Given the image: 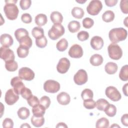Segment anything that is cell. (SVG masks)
Returning a JSON list of instances; mask_svg holds the SVG:
<instances>
[{"instance_id":"obj_6","label":"cell","mask_w":128,"mask_h":128,"mask_svg":"<svg viewBox=\"0 0 128 128\" xmlns=\"http://www.w3.org/2000/svg\"><path fill=\"white\" fill-rule=\"evenodd\" d=\"M60 83L52 80H47L44 84V90L48 93H56L60 90Z\"/></svg>"},{"instance_id":"obj_30","label":"cell","mask_w":128,"mask_h":128,"mask_svg":"<svg viewBox=\"0 0 128 128\" xmlns=\"http://www.w3.org/2000/svg\"><path fill=\"white\" fill-rule=\"evenodd\" d=\"M114 18V12L110 10L106 11L102 15V20L106 22H112Z\"/></svg>"},{"instance_id":"obj_39","label":"cell","mask_w":128,"mask_h":128,"mask_svg":"<svg viewBox=\"0 0 128 128\" xmlns=\"http://www.w3.org/2000/svg\"><path fill=\"white\" fill-rule=\"evenodd\" d=\"M83 105L86 109H94L96 107V102L92 98L84 100Z\"/></svg>"},{"instance_id":"obj_48","label":"cell","mask_w":128,"mask_h":128,"mask_svg":"<svg viewBox=\"0 0 128 128\" xmlns=\"http://www.w3.org/2000/svg\"><path fill=\"white\" fill-rule=\"evenodd\" d=\"M2 126L4 128H12L14 122L10 118H6L2 122Z\"/></svg>"},{"instance_id":"obj_3","label":"cell","mask_w":128,"mask_h":128,"mask_svg":"<svg viewBox=\"0 0 128 128\" xmlns=\"http://www.w3.org/2000/svg\"><path fill=\"white\" fill-rule=\"evenodd\" d=\"M64 28L60 24H54L48 32V36L52 40L59 38L64 34Z\"/></svg>"},{"instance_id":"obj_10","label":"cell","mask_w":128,"mask_h":128,"mask_svg":"<svg viewBox=\"0 0 128 128\" xmlns=\"http://www.w3.org/2000/svg\"><path fill=\"white\" fill-rule=\"evenodd\" d=\"M74 80L77 85H82L88 81V74L83 69L79 70L74 75Z\"/></svg>"},{"instance_id":"obj_13","label":"cell","mask_w":128,"mask_h":128,"mask_svg":"<svg viewBox=\"0 0 128 128\" xmlns=\"http://www.w3.org/2000/svg\"><path fill=\"white\" fill-rule=\"evenodd\" d=\"M68 54L72 58H78L83 56V50L80 46L74 44L70 48Z\"/></svg>"},{"instance_id":"obj_45","label":"cell","mask_w":128,"mask_h":128,"mask_svg":"<svg viewBox=\"0 0 128 128\" xmlns=\"http://www.w3.org/2000/svg\"><path fill=\"white\" fill-rule=\"evenodd\" d=\"M30 0H21L20 2V6L22 10H26L30 8L31 6Z\"/></svg>"},{"instance_id":"obj_31","label":"cell","mask_w":128,"mask_h":128,"mask_svg":"<svg viewBox=\"0 0 128 128\" xmlns=\"http://www.w3.org/2000/svg\"><path fill=\"white\" fill-rule=\"evenodd\" d=\"M28 30L24 28H20L17 29L14 32V36L16 40L18 42L23 37L29 36Z\"/></svg>"},{"instance_id":"obj_52","label":"cell","mask_w":128,"mask_h":128,"mask_svg":"<svg viewBox=\"0 0 128 128\" xmlns=\"http://www.w3.org/2000/svg\"><path fill=\"white\" fill-rule=\"evenodd\" d=\"M128 84L126 83L122 87L123 92L124 94L126 96H128Z\"/></svg>"},{"instance_id":"obj_4","label":"cell","mask_w":128,"mask_h":128,"mask_svg":"<svg viewBox=\"0 0 128 128\" xmlns=\"http://www.w3.org/2000/svg\"><path fill=\"white\" fill-rule=\"evenodd\" d=\"M108 51L110 58L114 60L120 59L122 56V50L116 44H110L108 47Z\"/></svg>"},{"instance_id":"obj_5","label":"cell","mask_w":128,"mask_h":128,"mask_svg":"<svg viewBox=\"0 0 128 128\" xmlns=\"http://www.w3.org/2000/svg\"><path fill=\"white\" fill-rule=\"evenodd\" d=\"M102 4L100 0H92L90 2L86 8L88 14L92 16H96L102 10Z\"/></svg>"},{"instance_id":"obj_18","label":"cell","mask_w":128,"mask_h":128,"mask_svg":"<svg viewBox=\"0 0 128 128\" xmlns=\"http://www.w3.org/2000/svg\"><path fill=\"white\" fill-rule=\"evenodd\" d=\"M118 69V65L114 62H108L104 66L106 72L109 74H114L117 72Z\"/></svg>"},{"instance_id":"obj_54","label":"cell","mask_w":128,"mask_h":128,"mask_svg":"<svg viewBox=\"0 0 128 128\" xmlns=\"http://www.w3.org/2000/svg\"><path fill=\"white\" fill-rule=\"evenodd\" d=\"M20 128H30V126L28 124L25 123V124H23L21 126Z\"/></svg>"},{"instance_id":"obj_50","label":"cell","mask_w":128,"mask_h":128,"mask_svg":"<svg viewBox=\"0 0 128 128\" xmlns=\"http://www.w3.org/2000/svg\"><path fill=\"white\" fill-rule=\"evenodd\" d=\"M128 114H126L122 115V116L121 118V122L122 124L126 126H128Z\"/></svg>"},{"instance_id":"obj_44","label":"cell","mask_w":128,"mask_h":128,"mask_svg":"<svg viewBox=\"0 0 128 128\" xmlns=\"http://www.w3.org/2000/svg\"><path fill=\"white\" fill-rule=\"evenodd\" d=\"M78 38L79 40L83 42L87 40L89 38V34L86 31L82 30L78 32L77 34Z\"/></svg>"},{"instance_id":"obj_1","label":"cell","mask_w":128,"mask_h":128,"mask_svg":"<svg viewBox=\"0 0 128 128\" xmlns=\"http://www.w3.org/2000/svg\"><path fill=\"white\" fill-rule=\"evenodd\" d=\"M17 0H5L6 4L4 7V10L6 16L10 20H14L18 16L19 10L16 4Z\"/></svg>"},{"instance_id":"obj_42","label":"cell","mask_w":128,"mask_h":128,"mask_svg":"<svg viewBox=\"0 0 128 128\" xmlns=\"http://www.w3.org/2000/svg\"><path fill=\"white\" fill-rule=\"evenodd\" d=\"M50 100L49 97L46 96H42L40 101V104L44 106L46 109H47L48 108L50 104Z\"/></svg>"},{"instance_id":"obj_38","label":"cell","mask_w":128,"mask_h":128,"mask_svg":"<svg viewBox=\"0 0 128 128\" xmlns=\"http://www.w3.org/2000/svg\"><path fill=\"white\" fill-rule=\"evenodd\" d=\"M94 94L92 91L88 88H86L84 90L81 94V96L83 100L92 98Z\"/></svg>"},{"instance_id":"obj_25","label":"cell","mask_w":128,"mask_h":128,"mask_svg":"<svg viewBox=\"0 0 128 128\" xmlns=\"http://www.w3.org/2000/svg\"><path fill=\"white\" fill-rule=\"evenodd\" d=\"M68 28L70 32L74 33L79 30L80 28V24L78 21L72 20L68 23Z\"/></svg>"},{"instance_id":"obj_23","label":"cell","mask_w":128,"mask_h":128,"mask_svg":"<svg viewBox=\"0 0 128 128\" xmlns=\"http://www.w3.org/2000/svg\"><path fill=\"white\" fill-rule=\"evenodd\" d=\"M31 122L32 124L35 127H40L44 122V116H36L33 115L31 118Z\"/></svg>"},{"instance_id":"obj_56","label":"cell","mask_w":128,"mask_h":128,"mask_svg":"<svg viewBox=\"0 0 128 128\" xmlns=\"http://www.w3.org/2000/svg\"><path fill=\"white\" fill-rule=\"evenodd\" d=\"M76 2H79V3H82H82H84V2H86V0H84V1H82V2H81V1H80V2H78V1H77V0H76Z\"/></svg>"},{"instance_id":"obj_17","label":"cell","mask_w":128,"mask_h":128,"mask_svg":"<svg viewBox=\"0 0 128 128\" xmlns=\"http://www.w3.org/2000/svg\"><path fill=\"white\" fill-rule=\"evenodd\" d=\"M56 100L60 104L65 106L68 104L70 102V97L68 93L63 92L58 94Z\"/></svg>"},{"instance_id":"obj_47","label":"cell","mask_w":128,"mask_h":128,"mask_svg":"<svg viewBox=\"0 0 128 128\" xmlns=\"http://www.w3.org/2000/svg\"><path fill=\"white\" fill-rule=\"evenodd\" d=\"M128 2L127 0H122L120 2V8L122 12L125 14H128Z\"/></svg>"},{"instance_id":"obj_49","label":"cell","mask_w":128,"mask_h":128,"mask_svg":"<svg viewBox=\"0 0 128 128\" xmlns=\"http://www.w3.org/2000/svg\"><path fill=\"white\" fill-rule=\"evenodd\" d=\"M21 20L25 24H30L32 21V18L30 14L28 13H24L22 15Z\"/></svg>"},{"instance_id":"obj_35","label":"cell","mask_w":128,"mask_h":128,"mask_svg":"<svg viewBox=\"0 0 128 128\" xmlns=\"http://www.w3.org/2000/svg\"><path fill=\"white\" fill-rule=\"evenodd\" d=\"M56 48L58 51L64 52L68 47V42L66 38H62L56 44Z\"/></svg>"},{"instance_id":"obj_16","label":"cell","mask_w":128,"mask_h":128,"mask_svg":"<svg viewBox=\"0 0 128 128\" xmlns=\"http://www.w3.org/2000/svg\"><path fill=\"white\" fill-rule=\"evenodd\" d=\"M0 42L2 46L9 48L12 45L14 40L10 34H4L0 36Z\"/></svg>"},{"instance_id":"obj_55","label":"cell","mask_w":128,"mask_h":128,"mask_svg":"<svg viewBox=\"0 0 128 128\" xmlns=\"http://www.w3.org/2000/svg\"><path fill=\"white\" fill-rule=\"evenodd\" d=\"M114 127H118V128H120V126L118 125V124H114L113 125H112V126H110V128H114Z\"/></svg>"},{"instance_id":"obj_28","label":"cell","mask_w":128,"mask_h":128,"mask_svg":"<svg viewBox=\"0 0 128 128\" xmlns=\"http://www.w3.org/2000/svg\"><path fill=\"white\" fill-rule=\"evenodd\" d=\"M104 111L108 116L113 117L116 114V108L114 105L109 104Z\"/></svg>"},{"instance_id":"obj_9","label":"cell","mask_w":128,"mask_h":128,"mask_svg":"<svg viewBox=\"0 0 128 128\" xmlns=\"http://www.w3.org/2000/svg\"><path fill=\"white\" fill-rule=\"evenodd\" d=\"M0 57L5 62L14 60L15 58L14 52L8 48L2 46L0 48Z\"/></svg>"},{"instance_id":"obj_21","label":"cell","mask_w":128,"mask_h":128,"mask_svg":"<svg viewBox=\"0 0 128 128\" xmlns=\"http://www.w3.org/2000/svg\"><path fill=\"white\" fill-rule=\"evenodd\" d=\"M46 110V109L44 106L40 104H38L32 107V112L33 115L36 116H42L45 114Z\"/></svg>"},{"instance_id":"obj_37","label":"cell","mask_w":128,"mask_h":128,"mask_svg":"<svg viewBox=\"0 0 128 128\" xmlns=\"http://www.w3.org/2000/svg\"><path fill=\"white\" fill-rule=\"evenodd\" d=\"M5 68L9 72H14L18 68L17 62L14 60H11L5 62Z\"/></svg>"},{"instance_id":"obj_26","label":"cell","mask_w":128,"mask_h":128,"mask_svg":"<svg viewBox=\"0 0 128 128\" xmlns=\"http://www.w3.org/2000/svg\"><path fill=\"white\" fill-rule=\"evenodd\" d=\"M32 34L36 39L40 38L44 36V30L40 26L34 28L32 30Z\"/></svg>"},{"instance_id":"obj_22","label":"cell","mask_w":128,"mask_h":128,"mask_svg":"<svg viewBox=\"0 0 128 128\" xmlns=\"http://www.w3.org/2000/svg\"><path fill=\"white\" fill-rule=\"evenodd\" d=\"M34 21L35 23L38 26L40 27L45 25L48 22L47 16L45 14H38L36 16Z\"/></svg>"},{"instance_id":"obj_19","label":"cell","mask_w":128,"mask_h":128,"mask_svg":"<svg viewBox=\"0 0 128 128\" xmlns=\"http://www.w3.org/2000/svg\"><path fill=\"white\" fill-rule=\"evenodd\" d=\"M50 18L52 22L54 24H60L62 22L63 16L61 13L58 11L52 12L50 16Z\"/></svg>"},{"instance_id":"obj_12","label":"cell","mask_w":128,"mask_h":128,"mask_svg":"<svg viewBox=\"0 0 128 128\" xmlns=\"http://www.w3.org/2000/svg\"><path fill=\"white\" fill-rule=\"evenodd\" d=\"M70 65V62L67 58H61L56 66L57 71L60 74H65L68 70Z\"/></svg>"},{"instance_id":"obj_20","label":"cell","mask_w":128,"mask_h":128,"mask_svg":"<svg viewBox=\"0 0 128 128\" xmlns=\"http://www.w3.org/2000/svg\"><path fill=\"white\" fill-rule=\"evenodd\" d=\"M90 62L94 66H99L103 62V58L99 54H94L90 58Z\"/></svg>"},{"instance_id":"obj_7","label":"cell","mask_w":128,"mask_h":128,"mask_svg":"<svg viewBox=\"0 0 128 128\" xmlns=\"http://www.w3.org/2000/svg\"><path fill=\"white\" fill-rule=\"evenodd\" d=\"M106 96L114 102H118L122 98V96L116 88L113 86L107 87L105 90Z\"/></svg>"},{"instance_id":"obj_46","label":"cell","mask_w":128,"mask_h":128,"mask_svg":"<svg viewBox=\"0 0 128 128\" xmlns=\"http://www.w3.org/2000/svg\"><path fill=\"white\" fill-rule=\"evenodd\" d=\"M20 94L24 98V99L27 100L28 98H29L31 96H32V92L30 89L24 87L21 91Z\"/></svg>"},{"instance_id":"obj_53","label":"cell","mask_w":128,"mask_h":128,"mask_svg":"<svg viewBox=\"0 0 128 128\" xmlns=\"http://www.w3.org/2000/svg\"><path fill=\"white\" fill-rule=\"evenodd\" d=\"M56 128H67L68 126L64 122H59L56 126Z\"/></svg>"},{"instance_id":"obj_51","label":"cell","mask_w":128,"mask_h":128,"mask_svg":"<svg viewBox=\"0 0 128 128\" xmlns=\"http://www.w3.org/2000/svg\"><path fill=\"white\" fill-rule=\"evenodd\" d=\"M106 4L110 7L114 6L118 2V0H105Z\"/></svg>"},{"instance_id":"obj_8","label":"cell","mask_w":128,"mask_h":128,"mask_svg":"<svg viewBox=\"0 0 128 128\" xmlns=\"http://www.w3.org/2000/svg\"><path fill=\"white\" fill-rule=\"evenodd\" d=\"M34 76L33 70L28 67H22L18 70V76L22 80L30 81L34 78Z\"/></svg>"},{"instance_id":"obj_24","label":"cell","mask_w":128,"mask_h":128,"mask_svg":"<svg viewBox=\"0 0 128 128\" xmlns=\"http://www.w3.org/2000/svg\"><path fill=\"white\" fill-rule=\"evenodd\" d=\"M18 116L20 119L26 120L30 115V110L26 107H22L18 109L17 112Z\"/></svg>"},{"instance_id":"obj_41","label":"cell","mask_w":128,"mask_h":128,"mask_svg":"<svg viewBox=\"0 0 128 128\" xmlns=\"http://www.w3.org/2000/svg\"><path fill=\"white\" fill-rule=\"evenodd\" d=\"M27 102L30 106L34 107L38 104H40V100L38 98L35 96H31L29 98L27 99Z\"/></svg>"},{"instance_id":"obj_43","label":"cell","mask_w":128,"mask_h":128,"mask_svg":"<svg viewBox=\"0 0 128 128\" xmlns=\"http://www.w3.org/2000/svg\"><path fill=\"white\" fill-rule=\"evenodd\" d=\"M82 22L83 26L86 28H90L94 24V20L90 18H86L82 20Z\"/></svg>"},{"instance_id":"obj_14","label":"cell","mask_w":128,"mask_h":128,"mask_svg":"<svg viewBox=\"0 0 128 128\" xmlns=\"http://www.w3.org/2000/svg\"><path fill=\"white\" fill-rule=\"evenodd\" d=\"M10 84L13 87L14 92L18 94H20L22 90L25 87L22 79L19 76H16L12 78Z\"/></svg>"},{"instance_id":"obj_33","label":"cell","mask_w":128,"mask_h":128,"mask_svg":"<svg viewBox=\"0 0 128 128\" xmlns=\"http://www.w3.org/2000/svg\"><path fill=\"white\" fill-rule=\"evenodd\" d=\"M119 78L122 81L128 80V66L126 64L122 66L119 73Z\"/></svg>"},{"instance_id":"obj_36","label":"cell","mask_w":128,"mask_h":128,"mask_svg":"<svg viewBox=\"0 0 128 128\" xmlns=\"http://www.w3.org/2000/svg\"><path fill=\"white\" fill-rule=\"evenodd\" d=\"M109 126V121L106 118H102L98 119L96 124L97 128H106Z\"/></svg>"},{"instance_id":"obj_2","label":"cell","mask_w":128,"mask_h":128,"mask_svg":"<svg viewBox=\"0 0 128 128\" xmlns=\"http://www.w3.org/2000/svg\"><path fill=\"white\" fill-rule=\"evenodd\" d=\"M127 30L123 28H114L108 34L110 41L114 44H116L120 41L125 40L127 37Z\"/></svg>"},{"instance_id":"obj_34","label":"cell","mask_w":128,"mask_h":128,"mask_svg":"<svg viewBox=\"0 0 128 128\" xmlns=\"http://www.w3.org/2000/svg\"><path fill=\"white\" fill-rule=\"evenodd\" d=\"M109 102L104 98L98 99L96 102V107L98 110L104 111Z\"/></svg>"},{"instance_id":"obj_27","label":"cell","mask_w":128,"mask_h":128,"mask_svg":"<svg viewBox=\"0 0 128 128\" xmlns=\"http://www.w3.org/2000/svg\"><path fill=\"white\" fill-rule=\"evenodd\" d=\"M17 54L20 58H24L28 56L29 53V48L20 46L16 50Z\"/></svg>"},{"instance_id":"obj_15","label":"cell","mask_w":128,"mask_h":128,"mask_svg":"<svg viewBox=\"0 0 128 128\" xmlns=\"http://www.w3.org/2000/svg\"><path fill=\"white\" fill-rule=\"evenodd\" d=\"M90 44L94 50H100L104 46V40L100 36H94L91 38Z\"/></svg>"},{"instance_id":"obj_40","label":"cell","mask_w":128,"mask_h":128,"mask_svg":"<svg viewBox=\"0 0 128 128\" xmlns=\"http://www.w3.org/2000/svg\"><path fill=\"white\" fill-rule=\"evenodd\" d=\"M48 43V40L45 36H44L43 37L38 38V39H36V46L40 48H44L46 47Z\"/></svg>"},{"instance_id":"obj_32","label":"cell","mask_w":128,"mask_h":128,"mask_svg":"<svg viewBox=\"0 0 128 128\" xmlns=\"http://www.w3.org/2000/svg\"><path fill=\"white\" fill-rule=\"evenodd\" d=\"M18 42L20 46H26L29 48L32 46V40L29 36H26L23 37L18 41Z\"/></svg>"},{"instance_id":"obj_11","label":"cell","mask_w":128,"mask_h":128,"mask_svg":"<svg viewBox=\"0 0 128 128\" xmlns=\"http://www.w3.org/2000/svg\"><path fill=\"white\" fill-rule=\"evenodd\" d=\"M19 99L18 94L14 90L10 88L8 90L5 94L4 100L8 105L11 106L14 104Z\"/></svg>"},{"instance_id":"obj_29","label":"cell","mask_w":128,"mask_h":128,"mask_svg":"<svg viewBox=\"0 0 128 128\" xmlns=\"http://www.w3.org/2000/svg\"><path fill=\"white\" fill-rule=\"evenodd\" d=\"M72 16L78 19L82 18L84 14V10L82 8L79 7H74L72 10Z\"/></svg>"}]
</instances>
